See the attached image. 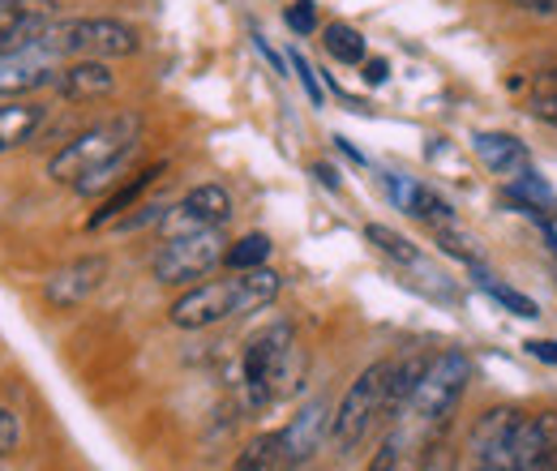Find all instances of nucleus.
<instances>
[{
    "label": "nucleus",
    "mask_w": 557,
    "mask_h": 471,
    "mask_svg": "<svg viewBox=\"0 0 557 471\" xmlns=\"http://www.w3.org/2000/svg\"><path fill=\"white\" fill-rule=\"evenodd\" d=\"M300 369L305 356L296 347V335L287 322H275L267 331L249 338L245 360H240V386H245V404L267 407L283 399L292 386H300Z\"/></svg>",
    "instance_id": "7ed1b4c3"
},
{
    "label": "nucleus",
    "mask_w": 557,
    "mask_h": 471,
    "mask_svg": "<svg viewBox=\"0 0 557 471\" xmlns=\"http://www.w3.org/2000/svg\"><path fill=\"white\" fill-rule=\"evenodd\" d=\"M322 44H326V52L339 61V65H364L369 61V48H364V35L348 26V22H331L326 30H322Z\"/></svg>",
    "instance_id": "aec40b11"
},
{
    "label": "nucleus",
    "mask_w": 557,
    "mask_h": 471,
    "mask_svg": "<svg viewBox=\"0 0 557 471\" xmlns=\"http://www.w3.org/2000/svg\"><path fill=\"white\" fill-rule=\"evenodd\" d=\"M399 455H404V433H391V437L373 450V459H369L364 471H399Z\"/></svg>",
    "instance_id": "a878e982"
},
{
    "label": "nucleus",
    "mask_w": 557,
    "mask_h": 471,
    "mask_svg": "<svg viewBox=\"0 0 557 471\" xmlns=\"http://www.w3.org/2000/svg\"><path fill=\"white\" fill-rule=\"evenodd\" d=\"M386 373H391V360H377L344 391V399L335 407V424H331V442L339 455L356 450L369 437V429L386 416Z\"/></svg>",
    "instance_id": "423d86ee"
},
{
    "label": "nucleus",
    "mask_w": 557,
    "mask_h": 471,
    "mask_svg": "<svg viewBox=\"0 0 557 471\" xmlns=\"http://www.w3.org/2000/svg\"><path fill=\"white\" fill-rule=\"evenodd\" d=\"M17 437H22V424H17V416L9 411V407H0V463L17 450Z\"/></svg>",
    "instance_id": "cd10ccee"
},
{
    "label": "nucleus",
    "mask_w": 557,
    "mask_h": 471,
    "mask_svg": "<svg viewBox=\"0 0 557 471\" xmlns=\"http://www.w3.org/2000/svg\"><path fill=\"white\" fill-rule=\"evenodd\" d=\"M481 287H485V292L497 300V305H502V309H510L515 318H523V322L541 318V305H536L532 296H523V292H515V287H506V283H493L488 274H481Z\"/></svg>",
    "instance_id": "393cba45"
},
{
    "label": "nucleus",
    "mask_w": 557,
    "mask_h": 471,
    "mask_svg": "<svg viewBox=\"0 0 557 471\" xmlns=\"http://www.w3.org/2000/svg\"><path fill=\"white\" fill-rule=\"evenodd\" d=\"M44 108L39 103H17V99H9V103H0V154H9V150H17V146H26L35 129L44 125Z\"/></svg>",
    "instance_id": "6ab92c4d"
},
{
    "label": "nucleus",
    "mask_w": 557,
    "mask_h": 471,
    "mask_svg": "<svg viewBox=\"0 0 557 471\" xmlns=\"http://www.w3.org/2000/svg\"><path fill=\"white\" fill-rule=\"evenodd\" d=\"M510 4H519V9H549L554 0H510Z\"/></svg>",
    "instance_id": "72a5a7b5"
},
{
    "label": "nucleus",
    "mask_w": 557,
    "mask_h": 471,
    "mask_svg": "<svg viewBox=\"0 0 557 471\" xmlns=\"http://www.w3.org/2000/svg\"><path fill=\"white\" fill-rule=\"evenodd\" d=\"M116 90V73L108 61H70L57 77V95L70 103H90V99H108Z\"/></svg>",
    "instance_id": "2eb2a0df"
},
{
    "label": "nucleus",
    "mask_w": 557,
    "mask_h": 471,
    "mask_svg": "<svg viewBox=\"0 0 557 471\" xmlns=\"http://www.w3.org/2000/svg\"><path fill=\"white\" fill-rule=\"evenodd\" d=\"M44 35L65 61H116V57H134L141 44L138 30L116 17H70V22H52Z\"/></svg>",
    "instance_id": "20e7f679"
},
{
    "label": "nucleus",
    "mask_w": 557,
    "mask_h": 471,
    "mask_svg": "<svg viewBox=\"0 0 557 471\" xmlns=\"http://www.w3.org/2000/svg\"><path fill=\"white\" fill-rule=\"evenodd\" d=\"M283 468V442L278 433H258L227 471H278Z\"/></svg>",
    "instance_id": "4be33fe9"
},
{
    "label": "nucleus",
    "mask_w": 557,
    "mask_h": 471,
    "mask_svg": "<svg viewBox=\"0 0 557 471\" xmlns=\"http://www.w3.org/2000/svg\"><path fill=\"white\" fill-rule=\"evenodd\" d=\"M4 4H13V0H0V9H4Z\"/></svg>",
    "instance_id": "c9c22d12"
},
{
    "label": "nucleus",
    "mask_w": 557,
    "mask_h": 471,
    "mask_svg": "<svg viewBox=\"0 0 557 471\" xmlns=\"http://www.w3.org/2000/svg\"><path fill=\"white\" fill-rule=\"evenodd\" d=\"M65 65H70V61L48 44V35H39V39H30L26 48L0 57V95H4V99H22V95H30V90L57 86V77H61Z\"/></svg>",
    "instance_id": "6e6552de"
},
{
    "label": "nucleus",
    "mask_w": 557,
    "mask_h": 471,
    "mask_svg": "<svg viewBox=\"0 0 557 471\" xmlns=\"http://www.w3.org/2000/svg\"><path fill=\"white\" fill-rule=\"evenodd\" d=\"M468 382H472L468 351L446 347L442 356H433L429 369H424V377H420L417 395H412V404H408L412 420L424 424V429H446L459 399H463V391H468Z\"/></svg>",
    "instance_id": "39448f33"
},
{
    "label": "nucleus",
    "mask_w": 557,
    "mask_h": 471,
    "mask_svg": "<svg viewBox=\"0 0 557 471\" xmlns=\"http://www.w3.org/2000/svg\"><path fill=\"white\" fill-rule=\"evenodd\" d=\"M278 287H283V278L271 267L232 270V278L198 283L185 296H176L172 309H168V318H172L176 331H207V326H219L227 318L258 313V309L275 305Z\"/></svg>",
    "instance_id": "f03ea898"
},
{
    "label": "nucleus",
    "mask_w": 557,
    "mask_h": 471,
    "mask_svg": "<svg viewBox=\"0 0 557 471\" xmlns=\"http://www.w3.org/2000/svg\"><path fill=\"white\" fill-rule=\"evenodd\" d=\"M386 189H391V198H395L399 210L417 214V219H424V223H437V227H446V223H450V206L442 202L429 185L408 181V176H386Z\"/></svg>",
    "instance_id": "f3484780"
},
{
    "label": "nucleus",
    "mask_w": 557,
    "mask_h": 471,
    "mask_svg": "<svg viewBox=\"0 0 557 471\" xmlns=\"http://www.w3.org/2000/svg\"><path fill=\"white\" fill-rule=\"evenodd\" d=\"M523 347H528L536 360H545V364H557V343H554V338H528Z\"/></svg>",
    "instance_id": "7c9ffc66"
},
{
    "label": "nucleus",
    "mask_w": 557,
    "mask_h": 471,
    "mask_svg": "<svg viewBox=\"0 0 557 471\" xmlns=\"http://www.w3.org/2000/svg\"><path fill=\"white\" fill-rule=\"evenodd\" d=\"M287 26L296 30V35H313L318 30V13H313V0H296V4H287Z\"/></svg>",
    "instance_id": "bb28decb"
},
{
    "label": "nucleus",
    "mask_w": 557,
    "mask_h": 471,
    "mask_svg": "<svg viewBox=\"0 0 557 471\" xmlns=\"http://www.w3.org/2000/svg\"><path fill=\"white\" fill-rule=\"evenodd\" d=\"M223 253H227L223 227L181 232V236H168V240H163V249L154 253L150 270H154L159 283H176V287H185V283L207 278L210 270L223 262Z\"/></svg>",
    "instance_id": "0eeeda50"
},
{
    "label": "nucleus",
    "mask_w": 557,
    "mask_h": 471,
    "mask_svg": "<svg viewBox=\"0 0 557 471\" xmlns=\"http://www.w3.org/2000/svg\"><path fill=\"white\" fill-rule=\"evenodd\" d=\"M159 176H163V163H159V168H146V172H138V176H134V181H129L125 189H116V194H112V198L103 202V210H99V214L90 219V227H103V223L121 219V214H125V210H129L134 202H138L141 194H146V189H150V185H154Z\"/></svg>",
    "instance_id": "412c9836"
},
{
    "label": "nucleus",
    "mask_w": 557,
    "mask_h": 471,
    "mask_svg": "<svg viewBox=\"0 0 557 471\" xmlns=\"http://www.w3.org/2000/svg\"><path fill=\"white\" fill-rule=\"evenodd\" d=\"M267 258H271V236L249 232V236H240V240H232V245H227L223 267L227 270H258V267H267Z\"/></svg>",
    "instance_id": "5701e85b"
},
{
    "label": "nucleus",
    "mask_w": 557,
    "mask_h": 471,
    "mask_svg": "<svg viewBox=\"0 0 557 471\" xmlns=\"http://www.w3.org/2000/svg\"><path fill=\"white\" fill-rule=\"evenodd\" d=\"M519 416L515 407H493L472 424V471H519Z\"/></svg>",
    "instance_id": "1a4fd4ad"
},
{
    "label": "nucleus",
    "mask_w": 557,
    "mask_h": 471,
    "mask_svg": "<svg viewBox=\"0 0 557 471\" xmlns=\"http://www.w3.org/2000/svg\"><path fill=\"white\" fill-rule=\"evenodd\" d=\"M476 154L488 163V172L510 176V181H519V176L532 172V154H528V146L510 134H476Z\"/></svg>",
    "instance_id": "dca6fc26"
},
{
    "label": "nucleus",
    "mask_w": 557,
    "mask_h": 471,
    "mask_svg": "<svg viewBox=\"0 0 557 471\" xmlns=\"http://www.w3.org/2000/svg\"><path fill=\"white\" fill-rule=\"evenodd\" d=\"M331 424H335V407L326 404V399H309V404L287 420V429H278L283 463L287 468H305L322 450V442L331 437Z\"/></svg>",
    "instance_id": "9d476101"
},
{
    "label": "nucleus",
    "mask_w": 557,
    "mask_h": 471,
    "mask_svg": "<svg viewBox=\"0 0 557 471\" xmlns=\"http://www.w3.org/2000/svg\"><path fill=\"white\" fill-rule=\"evenodd\" d=\"M429 360L433 356H424V351H408L404 360H391V373H386V416H395V411H404V407L412 404Z\"/></svg>",
    "instance_id": "a211bd4d"
},
{
    "label": "nucleus",
    "mask_w": 557,
    "mask_h": 471,
    "mask_svg": "<svg viewBox=\"0 0 557 471\" xmlns=\"http://www.w3.org/2000/svg\"><path fill=\"white\" fill-rule=\"evenodd\" d=\"M103 278H108V258H103V253L73 258V262H65L61 270L48 274L44 300H48L52 309H77V305H86V300L103 287Z\"/></svg>",
    "instance_id": "9b49d317"
},
{
    "label": "nucleus",
    "mask_w": 557,
    "mask_h": 471,
    "mask_svg": "<svg viewBox=\"0 0 557 471\" xmlns=\"http://www.w3.org/2000/svg\"><path fill=\"white\" fill-rule=\"evenodd\" d=\"M278 471H300V468H287V463H283V468H278Z\"/></svg>",
    "instance_id": "f704fd0d"
},
{
    "label": "nucleus",
    "mask_w": 557,
    "mask_h": 471,
    "mask_svg": "<svg viewBox=\"0 0 557 471\" xmlns=\"http://www.w3.org/2000/svg\"><path fill=\"white\" fill-rule=\"evenodd\" d=\"M364 236L386 253V258H395V262H404V267H417L420 262V249L408 240V236H399V232H391V227H382V223H369L364 227Z\"/></svg>",
    "instance_id": "b1692460"
},
{
    "label": "nucleus",
    "mask_w": 557,
    "mask_h": 471,
    "mask_svg": "<svg viewBox=\"0 0 557 471\" xmlns=\"http://www.w3.org/2000/svg\"><path fill=\"white\" fill-rule=\"evenodd\" d=\"M420 471H459V459H455V450L450 446H429V455L420 459Z\"/></svg>",
    "instance_id": "c85d7f7f"
},
{
    "label": "nucleus",
    "mask_w": 557,
    "mask_h": 471,
    "mask_svg": "<svg viewBox=\"0 0 557 471\" xmlns=\"http://www.w3.org/2000/svg\"><path fill=\"white\" fill-rule=\"evenodd\" d=\"M57 17V0H13L0 9V57L39 39Z\"/></svg>",
    "instance_id": "ddd939ff"
},
{
    "label": "nucleus",
    "mask_w": 557,
    "mask_h": 471,
    "mask_svg": "<svg viewBox=\"0 0 557 471\" xmlns=\"http://www.w3.org/2000/svg\"><path fill=\"white\" fill-rule=\"evenodd\" d=\"M313 172H318V181H326V185H331V189H335V185H339V176H335V168H322V163H318V168H313Z\"/></svg>",
    "instance_id": "473e14b6"
},
{
    "label": "nucleus",
    "mask_w": 557,
    "mask_h": 471,
    "mask_svg": "<svg viewBox=\"0 0 557 471\" xmlns=\"http://www.w3.org/2000/svg\"><path fill=\"white\" fill-rule=\"evenodd\" d=\"M232 219V194L223 185H198L194 194H185V202L176 210H168L159 223L168 236L181 232H202V227H223Z\"/></svg>",
    "instance_id": "f8f14e48"
},
{
    "label": "nucleus",
    "mask_w": 557,
    "mask_h": 471,
    "mask_svg": "<svg viewBox=\"0 0 557 471\" xmlns=\"http://www.w3.org/2000/svg\"><path fill=\"white\" fill-rule=\"evenodd\" d=\"M515 450H519V471H557V411L519 416Z\"/></svg>",
    "instance_id": "4468645a"
},
{
    "label": "nucleus",
    "mask_w": 557,
    "mask_h": 471,
    "mask_svg": "<svg viewBox=\"0 0 557 471\" xmlns=\"http://www.w3.org/2000/svg\"><path fill=\"white\" fill-rule=\"evenodd\" d=\"M292 69H296V77H300V86L309 90V99H313V103H322V86H318V77H313V69H309V61H305L300 52H292Z\"/></svg>",
    "instance_id": "c756f323"
},
{
    "label": "nucleus",
    "mask_w": 557,
    "mask_h": 471,
    "mask_svg": "<svg viewBox=\"0 0 557 471\" xmlns=\"http://www.w3.org/2000/svg\"><path fill=\"white\" fill-rule=\"evenodd\" d=\"M138 141L141 121L134 112H121V116L99 121L86 134H77L65 150H57V159L48 163V176L57 185H70L73 194H82V198H99L103 189H112L121 181V172L129 168Z\"/></svg>",
    "instance_id": "f257e3e1"
},
{
    "label": "nucleus",
    "mask_w": 557,
    "mask_h": 471,
    "mask_svg": "<svg viewBox=\"0 0 557 471\" xmlns=\"http://www.w3.org/2000/svg\"><path fill=\"white\" fill-rule=\"evenodd\" d=\"M360 69H364V82H369V86H382V82H386V73H391V65H386L382 57H369Z\"/></svg>",
    "instance_id": "2f4dec72"
}]
</instances>
